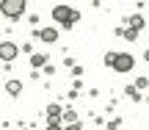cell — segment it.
Listing matches in <instances>:
<instances>
[{"label": "cell", "mask_w": 149, "mask_h": 130, "mask_svg": "<svg viewBox=\"0 0 149 130\" xmlns=\"http://www.w3.org/2000/svg\"><path fill=\"white\" fill-rule=\"evenodd\" d=\"M47 116H50V122H55V119H58V116H61V105H47Z\"/></svg>", "instance_id": "8992f818"}, {"label": "cell", "mask_w": 149, "mask_h": 130, "mask_svg": "<svg viewBox=\"0 0 149 130\" xmlns=\"http://www.w3.org/2000/svg\"><path fill=\"white\" fill-rule=\"evenodd\" d=\"M141 25H144V17H141V14H133V17H130V28H135V31H138Z\"/></svg>", "instance_id": "52a82bcc"}, {"label": "cell", "mask_w": 149, "mask_h": 130, "mask_svg": "<svg viewBox=\"0 0 149 130\" xmlns=\"http://www.w3.org/2000/svg\"><path fill=\"white\" fill-rule=\"evenodd\" d=\"M47 130H64V127H61V125H58V119H55V122H50V125H47Z\"/></svg>", "instance_id": "7c38bea8"}, {"label": "cell", "mask_w": 149, "mask_h": 130, "mask_svg": "<svg viewBox=\"0 0 149 130\" xmlns=\"http://www.w3.org/2000/svg\"><path fill=\"white\" fill-rule=\"evenodd\" d=\"M39 39H42V42H55V39H58V31H55V28H42V31H39Z\"/></svg>", "instance_id": "5b68a950"}, {"label": "cell", "mask_w": 149, "mask_h": 130, "mask_svg": "<svg viewBox=\"0 0 149 130\" xmlns=\"http://www.w3.org/2000/svg\"><path fill=\"white\" fill-rule=\"evenodd\" d=\"M116 58H119V53H108V55H105V64L113 66V64H116Z\"/></svg>", "instance_id": "30bf717a"}, {"label": "cell", "mask_w": 149, "mask_h": 130, "mask_svg": "<svg viewBox=\"0 0 149 130\" xmlns=\"http://www.w3.org/2000/svg\"><path fill=\"white\" fill-rule=\"evenodd\" d=\"M8 92H11V94H19V92H22L19 80H11V83H8Z\"/></svg>", "instance_id": "ba28073f"}, {"label": "cell", "mask_w": 149, "mask_h": 130, "mask_svg": "<svg viewBox=\"0 0 149 130\" xmlns=\"http://www.w3.org/2000/svg\"><path fill=\"white\" fill-rule=\"evenodd\" d=\"M133 55H124V53H119V58H116V64H113V69L116 72H130L133 69Z\"/></svg>", "instance_id": "3957f363"}, {"label": "cell", "mask_w": 149, "mask_h": 130, "mask_svg": "<svg viewBox=\"0 0 149 130\" xmlns=\"http://www.w3.org/2000/svg\"><path fill=\"white\" fill-rule=\"evenodd\" d=\"M64 130H83V127H80L77 122H74V125H69V127H64Z\"/></svg>", "instance_id": "4fadbf2b"}, {"label": "cell", "mask_w": 149, "mask_h": 130, "mask_svg": "<svg viewBox=\"0 0 149 130\" xmlns=\"http://www.w3.org/2000/svg\"><path fill=\"white\" fill-rule=\"evenodd\" d=\"M91 3H94V6H100V3H102V0H91Z\"/></svg>", "instance_id": "5bb4252c"}, {"label": "cell", "mask_w": 149, "mask_h": 130, "mask_svg": "<svg viewBox=\"0 0 149 130\" xmlns=\"http://www.w3.org/2000/svg\"><path fill=\"white\" fill-rule=\"evenodd\" d=\"M0 11H3V17H8V20H19L22 11H25V0H3V3H0Z\"/></svg>", "instance_id": "7a4b0ae2"}, {"label": "cell", "mask_w": 149, "mask_h": 130, "mask_svg": "<svg viewBox=\"0 0 149 130\" xmlns=\"http://www.w3.org/2000/svg\"><path fill=\"white\" fill-rule=\"evenodd\" d=\"M0 58H3V61L17 58V47H14L11 42H3V44H0Z\"/></svg>", "instance_id": "277c9868"}, {"label": "cell", "mask_w": 149, "mask_h": 130, "mask_svg": "<svg viewBox=\"0 0 149 130\" xmlns=\"http://www.w3.org/2000/svg\"><path fill=\"white\" fill-rule=\"evenodd\" d=\"M31 64H33V66H42V64H44V55H33Z\"/></svg>", "instance_id": "8fae6325"}, {"label": "cell", "mask_w": 149, "mask_h": 130, "mask_svg": "<svg viewBox=\"0 0 149 130\" xmlns=\"http://www.w3.org/2000/svg\"><path fill=\"white\" fill-rule=\"evenodd\" d=\"M135 36H138V31H135V28H127V31H124V39H127V42H133Z\"/></svg>", "instance_id": "9c48e42d"}, {"label": "cell", "mask_w": 149, "mask_h": 130, "mask_svg": "<svg viewBox=\"0 0 149 130\" xmlns=\"http://www.w3.org/2000/svg\"><path fill=\"white\" fill-rule=\"evenodd\" d=\"M53 20H58L64 28H72L74 22L80 20V14H77V11H72L69 6H55V8H53Z\"/></svg>", "instance_id": "6da1fadb"}]
</instances>
